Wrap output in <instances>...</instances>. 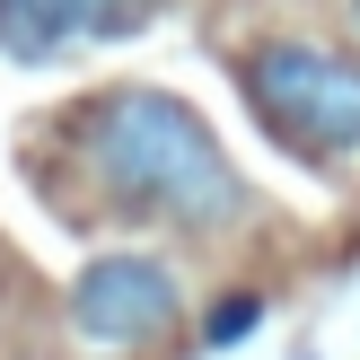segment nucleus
I'll use <instances>...</instances> for the list:
<instances>
[{"label":"nucleus","mask_w":360,"mask_h":360,"mask_svg":"<svg viewBox=\"0 0 360 360\" xmlns=\"http://www.w3.org/2000/svg\"><path fill=\"white\" fill-rule=\"evenodd\" d=\"M79 150H88V176L105 185V202L132 220H167L193 238L246 220V185L229 167V150L167 88H115L105 105H88Z\"/></svg>","instance_id":"f257e3e1"},{"label":"nucleus","mask_w":360,"mask_h":360,"mask_svg":"<svg viewBox=\"0 0 360 360\" xmlns=\"http://www.w3.org/2000/svg\"><path fill=\"white\" fill-rule=\"evenodd\" d=\"M238 79H246V105H255L299 158H360V62L352 53L273 35V44L246 53Z\"/></svg>","instance_id":"f03ea898"},{"label":"nucleus","mask_w":360,"mask_h":360,"mask_svg":"<svg viewBox=\"0 0 360 360\" xmlns=\"http://www.w3.org/2000/svg\"><path fill=\"white\" fill-rule=\"evenodd\" d=\"M176 316H185V290H176V273L158 255H97L79 281H70V326L88 334V343L105 352H141L158 343V334H176Z\"/></svg>","instance_id":"7ed1b4c3"},{"label":"nucleus","mask_w":360,"mask_h":360,"mask_svg":"<svg viewBox=\"0 0 360 360\" xmlns=\"http://www.w3.org/2000/svg\"><path fill=\"white\" fill-rule=\"evenodd\" d=\"M167 0H0V53L9 62H53L79 35H132Z\"/></svg>","instance_id":"20e7f679"},{"label":"nucleus","mask_w":360,"mask_h":360,"mask_svg":"<svg viewBox=\"0 0 360 360\" xmlns=\"http://www.w3.org/2000/svg\"><path fill=\"white\" fill-rule=\"evenodd\" d=\"M255 326H264V299H255V290H229L220 308H211L202 343H211V352H229V343H246V334H255Z\"/></svg>","instance_id":"39448f33"},{"label":"nucleus","mask_w":360,"mask_h":360,"mask_svg":"<svg viewBox=\"0 0 360 360\" xmlns=\"http://www.w3.org/2000/svg\"><path fill=\"white\" fill-rule=\"evenodd\" d=\"M352 27H360V0H352Z\"/></svg>","instance_id":"423d86ee"}]
</instances>
